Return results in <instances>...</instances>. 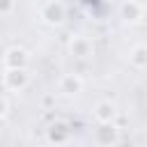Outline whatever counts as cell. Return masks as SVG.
I'll use <instances>...</instances> for the list:
<instances>
[{
	"mask_svg": "<svg viewBox=\"0 0 147 147\" xmlns=\"http://www.w3.org/2000/svg\"><path fill=\"white\" fill-rule=\"evenodd\" d=\"M2 83H5L7 90L18 92V90H23L28 85V71L25 69H7L2 74Z\"/></svg>",
	"mask_w": 147,
	"mask_h": 147,
	"instance_id": "6da1fadb",
	"label": "cell"
},
{
	"mask_svg": "<svg viewBox=\"0 0 147 147\" xmlns=\"http://www.w3.org/2000/svg\"><path fill=\"white\" fill-rule=\"evenodd\" d=\"M41 18L51 25H60L64 21V7L60 2H46L41 7Z\"/></svg>",
	"mask_w": 147,
	"mask_h": 147,
	"instance_id": "7a4b0ae2",
	"label": "cell"
},
{
	"mask_svg": "<svg viewBox=\"0 0 147 147\" xmlns=\"http://www.w3.org/2000/svg\"><path fill=\"white\" fill-rule=\"evenodd\" d=\"M25 62H28V53L23 48H9L2 57V64L7 69H25Z\"/></svg>",
	"mask_w": 147,
	"mask_h": 147,
	"instance_id": "3957f363",
	"label": "cell"
},
{
	"mask_svg": "<svg viewBox=\"0 0 147 147\" xmlns=\"http://www.w3.org/2000/svg\"><path fill=\"white\" fill-rule=\"evenodd\" d=\"M115 115H117V110H115V106H113L110 101H101V103H96V108H94V117H96L101 124H110Z\"/></svg>",
	"mask_w": 147,
	"mask_h": 147,
	"instance_id": "277c9868",
	"label": "cell"
},
{
	"mask_svg": "<svg viewBox=\"0 0 147 147\" xmlns=\"http://www.w3.org/2000/svg\"><path fill=\"white\" fill-rule=\"evenodd\" d=\"M80 87H83V80L74 74H67L60 78V92H64V94H76V92H80Z\"/></svg>",
	"mask_w": 147,
	"mask_h": 147,
	"instance_id": "5b68a950",
	"label": "cell"
},
{
	"mask_svg": "<svg viewBox=\"0 0 147 147\" xmlns=\"http://www.w3.org/2000/svg\"><path fill=\"white\" fill-rule=\"evenodd\" d=\"M69 51H71L76 57H87V55H90V41H87L85 37H74Z\"/></svg>",
	"mask_w": 147,
	"mask_h": 147,
	"instance_id": "8992f818",
	"label": "cell"
},
{
	"mask_svg": "<svg viewBox=\"0 0 147 147\" xmlns=\"http://www.w3.org/2000/svg\"><path fill=\"white\" fill-rule=\"evenodd\" d=\"M122 11H124V16H129V21H138L140 18V7L133 0H126V5L122 7Z\"/></svg>",
	"mask_w": 147,
	"mask_h": 147,
	"instance_id": "52a82bcc",
	"label": "cell"
},
{
	"mask_svg": "<svg viewBox=\"0 0 147 147\" xmlns=\"http://www.w3.org/2000/svg\"><path fill=\"white\" fill-rule=\"evenodd\" d=\"M14 9V0H0V14H9Z\"/></svg>",
	"mask_w": 147,
	"mask_h": 147,
	"instance_id": "ba28073f",
	"label": "cell"
},
{
	"mask_svg": "<svg viewBox=\"0 0 147 147\" xmlns=\"http://www.w3.org/2000/svg\"><path fill=\"white\" fill-rule=\"evenodd\" d=\"M142 55H145V48H142V46H138V48H136V53H133V62H136L138 67H142Z\"/></svg>",
	"mask_w": 147,
	"mask_h": 147,
	"instance_id": "9c48e42d",
	"label": "cell"
},
{
	"mask_svg": "<svg viewBox=\"0 0 147 147\" xmlns=\"http://www.w3.org/2000/svg\"><path fill=\"white\" fill-rule=\"evenodd\" d=\"M5 113H7V101H5L2 96H0V117H2Z\"/></svg>",
	"mask_w": 147,
	"mask_h": 147,
	"instance_id": "30bf717a",
	"label": "cell"
},
{
	"mask_svg": "<svg viewBox=\"0 0 147 147\" xmlns=\"http://www.w3.org/2000/svg\"><path fill=\"white\" fill-rule=\"evenodd\" d=\"M2 126H5V122H2V117H0V131H2Z\"/></svg>",
	"mask_w": 147,
	"mask_h": 147,
	"instance_id": "8fae6325",
	"label": "cell"
}]
</instances>
